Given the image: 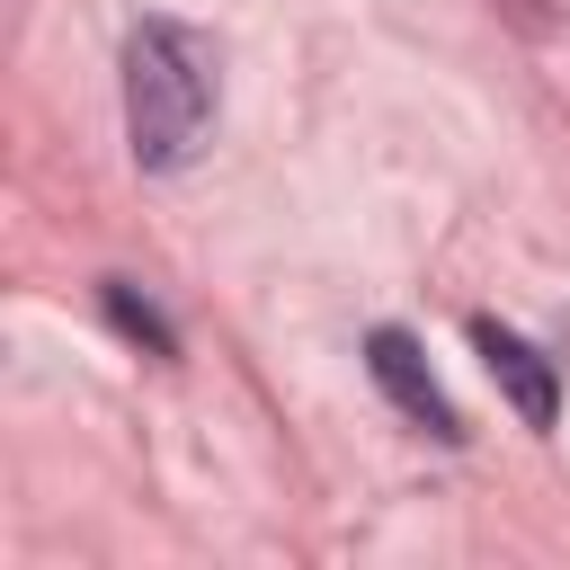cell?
Segmentation results:
<instances>
[{"label": "cell", "mask_w": 570, "mask_h": 570, "mask_svg": "<svg viewBox=\"0 0 570 570\" xmlns=\"http://www.w3.org/2000/svg\"><path fill=\"white\" fill-rule=\"evenodd\" d=\"M365 374H374L383 401H392L401 419H419L428 436H445V445L463 436V419H454V401H445V383L428 374V356H419L410 330H374V338H365Z\"/></svg>", "instance_id": "obj_2"}, {"label": "cell", "mask_w": 570, "mask_h": 570, "mask_svg": "<svg viewBox=\"0 0 570 570\" xmlns=\"http://www.w3.org/2000/svg\"><path fill=\"white\" fill-rule=\"evenodd\" d=\"M107 321H116V330H125V338H142V347H151V356H178V338H169V321H160V312H151V303H142V294H134V285H125V276H116V285H107Z\"/></svg>", "instance_id": "obj_4"}, {"label": "cell", "mask_w": 570, "mask_h": 570, "mask_svg": "<svg viewBox=\"0 0 570 570\" xmlns=\"http://www.w3.org/2000/svg\"><path fill=\"white\" fill-rule=\"evenodd\" d=\"M472 347H481L490 383L517 401V419H525V428H552V410H561V374H552V356H543L534 338H517L508 321H472Z\"/></svg>", "instance_id": "obj_3"}, {"label": "cell", "mask_w": 570, "mask_h": 570, "mask_svg": "<svg viewBox=\"0 0 570 570\" xmlns=\"http://www.w3.org/2000/svg\"><path fill=\"white\" fill-rule=\"evenodd\" d=\"M223 107V62L196 27L178 18H142L125 36V142L142 169H187L214 134Z\"/></svg>", "instance_id": "obj_1"}]
</instances>
